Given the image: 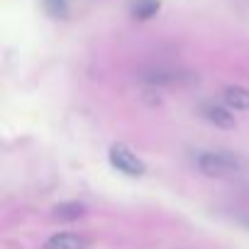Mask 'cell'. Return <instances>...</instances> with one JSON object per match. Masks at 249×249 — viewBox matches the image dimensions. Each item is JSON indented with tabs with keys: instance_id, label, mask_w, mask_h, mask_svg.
<instances>
[{
	"instance_id": "1",
	"label": "cell",
	"mask_w": 249,
	"mask_h": 249,
	"mask_svg": "<svg viewBox=\"0 0 249 249\" xmlns=\"http://www.w3.org/2000/svg\"><path fill=\"white\" fill-rule=\"evenodd\" d=\"M196 166L198 171H203L205 176L213 178H230L237 174H244L247 161L234 154V152H225V149H203L196 154Z\"/></svg>"
},
{
	"instance_id": "2",
	"label": "cell",
	"mask_w": 249,
	"mask_h": 249,
	"mask_svg": "<svg viewBox=\"0 0 249 249\" xmlns=\"http://www.w3.org/2000/svg\"><path fill=\"white\" fill-rule=\"evenodd\" d=\"M107 159H110V164H112L120 174L132 176V178H137V176H142V174L147 171L144 161H142L130 147H124V144H115V147H110Z\"/></svg>"
},
{
	"instance_id": "3",
	"label": "cell",
	"mask_w": 249,
	"mask_h": 249,
	"mask_svg": "<svg viewBox=\"0 0 249 249\" xmlns=\"http://www.w3.org/2000/svg\"><path fill=\"white\" fill-rule=\"evenodd\" d=\"M232 112H234L232 107H227L225 103H215V100H208V103L200 105V115L210 124H215V127H234V115Z\"/></svg>"
},
{
	"instance_id": "4",
	"label": "cell",
	"mask_w": 249,
	"mask_h": 249,
	"mask_svg": "<svg viewBox=\"0 0 249 249\" xmlns=\"http://www.w3.org/2000/svg\"><path fill=\"white\" fill-rule=\"evenodd\" d=\"M140 78L142 81H147L149 86H171V83H176L178 81V71L174 69V66H164V64H152V66H147V69H142L140 71Z\"/></svg>"
},
{
	"instance_id": "5",
	"label": "cell",
	"mask_w": 249,
	"mask_h": 249,
	"mask_svg": "<svg viewBox=\"0 0 249 249\" xmlns=\"http://www.w3.org/2000/svg\"><path fill=\"white\" fill-rule=\"evenodd\" d=\"M88 247V239L83 234H76V232H59V234H52L42 249H86Z\"/></svg>"
},
{
	"instance_id": "6",
	"label": "cell",
	"mask_w": 249,
	"mask_h": 249,
	"mask_svg": "<svg viewBox=\"0 0 249 249\" xmlns=\"http://www.w3.org/2000/svg\"><path fill=\"white\" fill-rule=\"evenodd\" d=\"M222 103L232 110H249V90L244 86H227L222 90Z\"/></svg>"
},
{
	"instance_id": "7",
	"label": "cell",
	"mask_w": 249,
	"mask_h": 249,
	"mask_svg": "<svg viewBox=\"0 0 249 249\" xmlns=\"http://www.w3.org/2000/svg\"><path fill=\"white\" fill-rule=\"evenodd\" d=\"M159 13V0H135L132 3V15L137 20H152Z\"/></svg>"
},
{
	"instance_id": "8",
	"label": "cell",
	"mask_w": 249,
	"mask_h": 249,
	"mask_svg": "<svg viewBox=\"0 0 249 249\" xmlns=\"http://www.w3.org/2000/svg\"><path fill=\"white\" fill-rule=\"evenodd\" d=\"M81 215H86V208L81 203H61L54 208V217L59 220H78Z\"/></svg>"
},
{
	"instance_id": "9",
	"label": "cell",
	"mask_w": 249,
	"mask_h": 249,
	"mask_svg": "<svg viewBox=\"0 0 249 249\" xmlns=\"http://www.w3.org/2000/svg\"><path fill=\"white\" fill-rule=\"evenodd\" d=\"M44 13L54 20H64L69 15V0H42Z\"/></svg>"
}]
</instances>
